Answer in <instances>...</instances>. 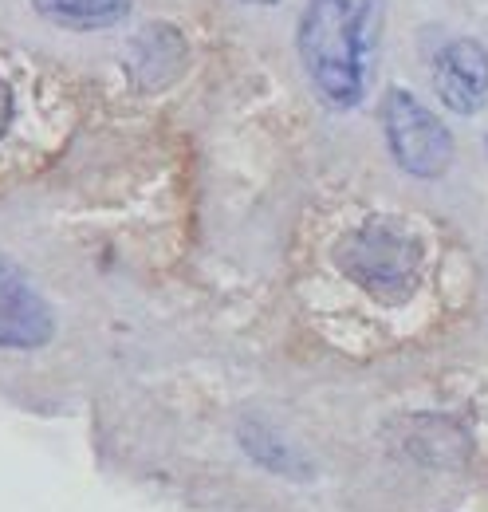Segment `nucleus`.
Returning a JSON list of instances; mask_svg holds the SVG:
<instances>
[{"mask_svg": "<svg viewBox=\"0 0 488 512\" xmlns=\"http://www.w3.org/2000/svg\"><path fill=\"white\" fill-rule=\"evenodd\" d=\"M56 335V316L48 300L28 284V276L0 256V347L36 351Z\"/></svg>", "mask_w": 488, "mask_h": 512, "instance_id": "obj_4", "label": "nucleus"}, {"mask_svg": "<svg viewBox=\"0 0 488 512\" xmlns=\"http://www.w3.org/2000/svg\"><path fill=\"white\" fill-rule=\"evenodd\" d=\"M248 4H284V0H248Z\"/></svg>", "mask_w": 488, "mask_h": 512, "instance_id": "obj_9", "label": "nucleus"}, {"mask_svg": "<svg viewBox=\"0 0 488 512\" xmlns=\"http://www.w3.org/2000/svg\"><path fill=\"white\" fill-rule=\"evenodd\" d=\"M36 12L67 32H99L119 24L134 0H32Z\"/></svg>", "mask_w": 488, "mask_h": 512, "instance_id": "obj_6", "label": "nucleus"}, {"mask_svg": "<svg viewBox=\"0 0 488 512\" xmlns=\"http://www.w3.org/2000/svg\"><path fill=\"white\" fill-rule=\"evenodd\" d=\"M339 268L363 284L370 296L378 300H402L406 292H414L418 272H422V245L390 225V221H370L363 229H355L343 245H339Z\"/></svg>", "mask_w": 488, "mask_h": 512, "instance_id": "obj_2", "label": "nucleus"}, {"mask_svg": "<svg viewBox=\"0 0 488 512\" xmlns=\"http://www.w3.org/2000/svg\"><path fill=\"white\" fill-rule=\"evenodd\" d=\"M437 99L453 115H477L488 103V48L481 40H449L433 60Z\"/></svg>", "mask_w": 488, "mask_h": 512, "instance_id": "obj_5", "label": "nucleus"}, {"mask_svg": "<svg viewBox=\"0 0 488 512\" xmlns=\"http://www.w3.org/2000/svg\"><path fill=\"white\" fill-rule=\"evenodd\" d=\"M12 111H16V103H12V87L0 79V138H4L8 127H12Z\"/></svg>", "mask_w": 488, "mask_h": 512, "instance_id": "obj_8", "label": "nucleus"}, {"mask_svg": "<svg viewBox=\"0 0 488 512\" xmlns=\"http://www.w3.org/2000/svg\"><path fill=\"white\" fill-rule=\"evenodd\" d=\"M241 446H244V453H248L256 465H264L268 473L307 477L304 457L288 446V442H284V438H280L272 426H264L260 418H248V422L241 426Z\"/></svg>", "mask_w": 488, "mask_h": 512, "instance_id": "obj_7", "label": "nucleus"}, {"mask_svg": "<svg viewBox=\"0 0 488 512\" xmlns=\"http://www.w3.org/2000/svg\"><path fill=\"white\" fill-rule=\"evenodd\" d=\"M386 0H307L296 48L311 87L335 111H355L370 91Z\"/></svg>", "mask_w": 488, "mask_h": 512, "instance_id": "obj_1", "label": "nucleus"}, {"mask_svg": "<svg viewBox=\"0 0 488 512\" xmlns=\"http://www.w3.org/2000/svg\"><path fill=\"white\" fill-rule=\"evenodd\" d=\"M382 134H386V146H390L398 170H406L410 178H441L453 166V134H449V127L406 87L386 91Z\"/></svg>", "mask_w": 488, "mask_h": 512, "instance_id": "obj_3", "label": "nucleus"}]
</instances>
